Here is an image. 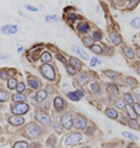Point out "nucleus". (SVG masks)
<instances>
[{
	"mask_svg": "<svg viewBox=\"0 0 140 148\" xmlns=\"http://www.w3.org/2000/svg\"><path fill=\"white\" fill-rule=\"evenodd\" d=\"M24 132H25V136L29 137V138H35L37 136H40L41 133H42L40 125L36 124V123H29L25 127Z\"/></svg>",
	"mask_w": 140,
	"mask_h": 148,
	"instance_id": "obj_1",
	"label": "nucleus"
},
{
	"mask_svg": "<svg viewBox=\"0 0 140 148\" xmlns=\"http://www.w3.org/2000/svg\"><path fill=\"white\" fill-rule=\"evenodd\" d=\"M40 71L42 73V75L47 78L48 80H55V71L54 67L49 63H43L40 67Z\"/></svg>",
	"mask_w": 140,
	"mask_h": 148,
	"instance_id": "obj_2",
	"label": "nucleus"
},
{
	"mask_svg": "<svg viewBox=\"0 0 140 148\" xmlns=\"http://www.w3.org/2000/svg\"><path fill=\"white\" fill-rule=\"evenodd\" d=\"M36 118H37V121L41 122L43 125L46 127H50L52 125V121H50V117L49 115L46 112V111L43 110H36Z\"/></svg>",
	"mask_w": 140,
	"mask_h": 148,
	"instance_id": "obj_3",
	"label": "nucleus"
},
{
	"mask_svg": "<svg viewBox=\"0 0 140 148\" xmlns=\"http://www.w3.org/2000/svg\"><path fill=\"white\" fill-rule=\"evenodd\" d=\"M81 138H83V135L80 133H71L63 140V145H65V147H71L73 145H76L77 142H79Z\"/></svg>",
	"mask_w": 140,
	"mask_h": 148,
	"instance_id": "obj_4",
	"label": "nucleus"
},
{
	"mask_svg": "<svg viewBox=\"0 0 140 148\" xmlns=\"http://www.w3.org/2000/svg\"><path fill=\"white\" fill-rule=\"evenodd\" d=\"M11 111L14 116H21V115H24L29 111V105L26 103H17V104L12 105Z\"/></svg>",
	"mask_w": 140,
	"mask_h": 148,
	"instance_id": "obj_5",
	"label": "nucleus"
},
{
	"mask_svg": "<svg viewBox=\"0 0 140 148\" xmlns=\"http://www.w3.org/2000/svg\"><path fill=\"white\" fill-rule=\"evenodd\" d=\"M61 124L65 129H71L74 125V118L72 116L71 112H66L63 114L61 117Z\"/></svg>",
	"mask_w": 140,
	"mask_h": 148,
	"instance_id": "obj_6",
	"label": "nucleus"
},
{
	"mask_svg": "<svg viewBox=\"0 0 140 148\" xmlns=\"http://www.w3.org/2000/svg\"><path fill=\"white\" fill-rule=\"evenodd\" d=\"M88 125V119L81 116V115H77L74 118V127L77 129H85Z\"/></svg>",
	"mask_w": 140,
	"mask_h": 148,
	"instance_id": "obj_7",
	"label": "nucleus"
},
{
	"mask_svg": "<svg viewBox=\"0 0 140 148\" xmlns=\"http://www.w3.org/2000/svg\"><path fill=\"white\" fill-rule=\"evenodd\" d=\"M125 109H126V112H127L129 119H137V118H138V115H137V112H135V110H134V108H133L132 104L126 105Z\"/></svg>",
	"mask_w": 140,
	"mask_h": 148,
	"instance_id": "obj_8",
	"label": "nucleus"
},
{
	"mask_svg": "<svg viewBox=\"0 0 140 148\" xmlns=\"http://www.w3.org/2000/svg\"><path fill=\"white\" fill-rule=\"evenodd\" d=\"M8 122L13 125H22L24 124V118L22 116H11L8 118Z\"/></svg>",
	"mask_w": 140,
	"mask_h": 148,
	"instance_id": "obj_9",
	"label": "nucleus"
},
{
	"mask_svg": "<svg viewBox=\"0 0 140 148\" xmlns=\"http://www.w3.org/2000/svg\"><path fill=\"white\" fill-rule=\"evenodd\" d=\"M77 30L80 32V34H88L90 31V25L86 23V22H80L78 25H77Z\"/></svg>",
	"mask_w": 140,
	"mask_h": 148,
	"instance_id": "obj_10",
	"label": "nucleus"
},
{
	"mask_svg": "<svg viewBox=\"0 0 140 148\" xmlns=\"http://www.w3.org/2000/svg\"><path fill=\"white\" fill-rule=\"evenodd\" d=\"M54 106L57 109V111H61L66 105H65V101L61 97H55L54 98Z\"/></svg>",
	"mask_w": 140,
	"mask_h": 148,
	"instance_id": "obj_11",
	"label": "nucleus"
},
{
	"mask_svg": "<svg viewBox=\"0 0 140 148\" xmlns=\"http://www.w3.org/2000/svg\"><path fill=\"white\" fill-rule=\"evenodd\" d=\"M107 92L110 96L116 97L119 95V88H117V86L115 84H108L107 85Z\"/></svg>",
	"mask_w": 140,
	"mask_h": 148,
	"instance_id": "obj_12",
	"label": "nucleus"
},
{
	"mask_svg": "<svg viewBox=\"0 0 140 148\" xmlns=\"http://www.w3.org/2000/svg\"><path fill=\"white\" fill-rule=\"evenodd\" d=\"M28 84H29V86H31L35 90H37V88L41 86L40 80L37 79V78H34V77H29V78H28Z\"/></svg>",
	"mask_w": 140,
	"mask_h": 148,
	"instance_id": "obj_13",
	"label": "nucleus"
},
{
	"mask_svg": "<svg viewBox=\"0 0 140 148\" xmlns=\"http://www.w3.org/2000/svg\"><path fill=\"white\" fill-rule=\"evenodd\" d=\"M17 31H18V26H16V25H5V26H3V32L4 34L12 35V34H16Z\"/></svg>",
	"mask_w": 140,
	"mask_h": 148,
	"instance_id": "obj_14",
	"label": "nucleus"
},
{
	"mask_svg": "<svg viewBox=\"0 0 140 148\" xmlns=\"http://www.w3.org/2000/svg\"><path fill=\"white\" fill-rule=\"evenodd\" d=\"M110 41L113 42L114 45H119L122 40H121L120 34H117V32H111V34H110Z\"/></svg>",
	"mask_w": 140,
	"mask_h": 148,
	"instance_id": "obj_15",
	"label": "nucleus"
},
{
	"mask_svg": "<svg viewBox=\"0 0 140 148\" xmlns=\"http://www.w3.org/2000/svg\"><path fill=\"white\" fill-rule=\"evenodd\" d=\"M68 62H70L71 66H72V67H74L76 69H81V67H83L81 62H80V61H79L77 58H70Z\"/></svg>",
	"mask_w": 140,
	"mask_h": 148,
	"instance_id": "obj_16",
	"label": "nucleus"
},
{
	"mask_svg": "<svg viewBox=\"0 0 140 148\" xmlns=\"http://www.w3.org/2000/svg\"><path fill=\"white\" fill-rule=\"evenodd\" d=\"M72 51H74V53H76L77 55H79L80 58L85 59V60H88V59H89V55H88V54H86L85 51H84V50H81L80 48L76 47V45H73V47H72Z\"/></svg>",
	"mask_w": 140,
	"mask_h": 148,
	"instance_id": "obj_17",
	"label": "nucleus"
},
{
	"mask_svg": "<svg viewBox=\"0 0 140 148\" xmlns=\"http://www.w3.org/2000/svg\"><path fill=\"white\" fill-rule=\"evenodd\" d=\"M123 53L127 56V59H129V60H133L135 58V51L133 50V48H130V47H125L123 48Z\"/></svg>",
	"mask_w": 140,
	"mask_h": 148,
	"instance_id": "obj_18",
	"label": "nucleus"
},
{
	"mask_svg": "<svg viewBox=\"0 0 140 148\" xmlns=\"http://www.w3.org/2000/svg\"><path fill=\"white\" fill-rule=\"evenodd\" d=\"M93 40L92 37H89V36H84L83 37V43H84V45H85V47H88V48H92L93 47Z\"/></svg>",
	"mask_w": 140,
	"mask_h": 148,
	"instance_id": "obj_19",
	"label": "nucleus"
},
{
	"mask_svg": "<svg viewBox=\"0 0 140 148\" xmlns=\"http://www.w3.org/2000/svg\"><path fill=\"white\" fill-rule=\"evenodd\" d=\"M47 97H48V93H47V91H44V90H41V91H39L37 92V96H36V99H37V101H44L46 99H47Z\"/></svg>",
	"mask_w": 140,
	"mask_h": 148,
	"instance_id": "obj_20",
	"label": "nucleus"
},
{
	"mask_svg": "<svg viewBox=\"0 0 140 148\" xmlns=\"http://www.w3.org/2000/svg\"><path fill=\"white\" fill-rule=\"evenodd\" d=\"M106 115L108 116V117H110V118H117V116H119V114H117V111L114 109V108H108L107 110H106Z\"/></svg>",
	"mask_w": 140,
	"mask_h": 148,
	"instance_id": "obj_21",
	"label": "nucleus"
},
{
	"mask_svg": "<svg viewBox=\"0 0 140 148\" xmlns=\"http://www.w3.org/2000/svg\"><path fill=\"white\" fill-rule=\"evenodd\" d=\"M103 73H104V75H106V77H108V78H110V79H116V78L120 75L117 72L110 71V69H107V71H104Z\"/></svg>",
	"mask_w": 140,
	"mask_h": 148,
	"instance_id": "obj_22",
	"label": "nucleus"
},
{
	"mask_svg": "<svg viewBox=\"0 0 140 148\" xmlns=\"http://www.w3.org/2000/svg\"><path fill=\"white\" fill-rule=\"evenodd\" d=\"M12 100L16 101V103H24L25 96H23L22 93H16V95L12 96Z\"/></svg>",
	"mask_w": 140,
	"mask_h": 148,
	"instance_id": "obj_23",
	"label": "nucleus"
},
{
	"mask_svg": "<svg viewBox=\"0 0 140 148\" xmlns=\"http://www.w3.org/2000/svg\"><path fill=\"white\" fill-rule=\"evenodd\" d=\"M89 88H90V91L92 92V93H99L101 92V87H99V85L97 84V82H91Z\"/></svg>",
	"mask_w": 140,
	"mask_h": 148,
	"instance_id": "obj_24",
	"label": "nucleus"
},
{
	"mask_svg": "<svg viewBox=\"0 0 140 148\" xmlns=\"http://www.w3.org/2000/svg\"><path fill=\"white\" fill-rule=\"evenodd\" d=\"M126 100L123 99V98H119V99H116L115 101H114V105L117 108V109H123V108H126Z\"/></svg>",
	"mask_w": 140,
	"mask_h": 148,
	"instance_id": "obj_25",
	"label": "nucleus"
},
{
	"mask_svg": "<svg viewBox=\"0 0 140 148\" xmlns=\"http://www.w3.org/2000/svg\"><path fill=\"white\" fill-rule=\"evenodd\" d=\"M41 60L43 61V63H48V62L52 60V55H50V53L44 51V53L41 55Z\"/></svg>",
	"mask_w": 140,
	"mask_h": 148,
	"instance_id": "obj_26",
	"label": "nucleus"
},
{
	"mask_svg": "<svg viewBox=\"0 0 140 148\" xmlns=\"http://www.w3.org/2000/svg\"><path fill=\"white\" fill-rule=\"evenodd\" d=\"M128 125L132 128V129H134V130H140V125L137 122V119H129V121H128Z\"/></svg>",
	"mask_w": 140,
	"mask_h": 148,
	"instance_id": "obj_27",
	"label": "nucleus"
},
{
	"mask_svg": "<svg viewBox=\"0 0 140 148\" xmlns=\"http://www.w3.org/2000/svg\"><path fill=\"white\" fill-rule=\"evenodd\" d=\"M12 148H29V143L25 142V141H18L13 145Z\"/></svg>",
	"mask_w": 140,
	"mask_h": 148,
	"instance_id": "obj_28",
	"label": "nucleus"
},
{
	"mask_svg": "<svg viewBox=\"0 0 140 148\" xmlns=\"http://www.w3.org/2000/svg\"><path fill=\"white\" fill-rule=\"evenodd\" d=\"M17 80L14 79V78H11V79H8V81H7V86H8V88L10 90H13V88H17Z\"/></svg>",
	"mask_w": 140,
	"mask_h": 148,
	"instance_id": "obj_29",
	"label": "nucleus"
},
{
	"mask_svg": "<svg viewBox=\"0 0 140 148\" xmlns=\"http://www.w3.org/2000/svg\"><path fill=\"white\" fill-rule=\"evenodd\" d=\"M88 79H89V75H88V74H85V73L80 74V75L77 78V80H78V82H79L80 85H83L85 81H88Z\"/></svg>",
	"mask_w": 140,
	"mask_h": 148,
	"instance_id": "obj_30",
	"label": "nucleus"
},
{
	"mask_svg": "<svg viewBox=\"0 0 140 148\" xmlns=\"http://www.w3.org/2000/svg\"><path fill=\"white\" fill-rule=\"evenodd\" d=\"M53 129H54V130L57 132L58 134H61L63 127H61V123H59V122H54V123H53Z\"/></svg>",
	"mask_w": 140,
	"mask_h": 148,
	"instance_id": "obj_31",
	"label": "nucleus"
},
{
	"mask_svg": "<svg viewBox=\"0 0 140 148\" xmlns=\"http://www.w3.org/2000/svg\"><path fill=\"white\" fill-rule=\"evenodd\" d=\"M127 84L130 87H137L138 86V81L134 78H132V77H127Z\"/></svg>",
	"mask_w": 140,
	"mask_h": 148,
	"instance_id": "obj_32",
	"label": "nucleus"
},
{
	"mask_svg": "<svg viewBox=\"0 0 140 148\" xmlns=\"http://www.w3.org/2000/svg\"><path fill=\"white\" fill-rule=\"evenodd\" d=\"M130 25H132L133 27H135V29H140V18L135 17L134 19L130 21Z\"/></svg>",
	"mask_w": 140,
	"mask_h": 148,
	"instance_id": "obj_33",
	"label": "nucleus"
},
{
	"mask_svg": "<svg viewBox=\"0 0 140 148\" xmlns=\"http://www.w3.org/2000/svg\"><path fill=\"white\" fill-rule=\"evenodd\" d=\"M91 50L95 53V54H97V55H99V54H103V49H102V47L101 45H97V44H95L93 47L91 48Z\"/></svg>",
	"mask_w": 140,
	"mask_h": 148,
	"instance_id": "obj_34",
	"label": "nucleus"
},
{
	"mask_svg": "<svg viewBox=\"0 0 140 148\" xmlns=\"http://www.w3.org/2000/svg\"><path fill=\"white\" fill-rule=\"evenodd\" d=\"M67 97L71 99V100H73V101H78L80 98L78 97V95L76 93V92H68L67 93Z\"/></svg>",
	"mask_w": 140,
	"mask_h": 148,
	"instance_id": "obj_35",
	"label": "nucleus"
},
{
	"mask_svg": "<svg viewBox=\"0 0 140 148\" xmlns=\"http://www.w3.org/2000/svg\"><path fill=\"white\" fill-rule=\"evenodd\" d=\"M7 98H8L7 92H6L5 90H1V91H0V101H1V103H4V101L7 100Z\"/></svg>",
	"mask_w": 140,
	"mask_h": 148,
	"instance_id": "obj_36",
	"label": "nucleus"
},
{
	"mask_svg": "<svg viewBox=\"0 0 140 148\" xmlns=\"http://www.w3.org/2000/svg\"><path fill=\"white\" fill-rule=\"evenodd\" d=\"M123 99L127 101L128 104H134V99H133V96L130 95V93H126V95H125V97H123Z\"/></svg>",
	"mask_w": 140,
	"mask_h": 148,
	"instance_id": "obj_37",
	"label": "nucleus"
},
{
	"mask_svg": "<svg viewBox=\"0 0 140 148\" xmlns=\"http://www.w3.org/2000/svg\"><path fill=\"white\" fill-rule=\"evenodd\" d=\"M92 38L95 40V41H101V40H102V32H101V31H93Z\"/></svg>",
	"mask_w": 140,
	"mask_h": 148,
	"instance_id": "obj_38",
	"label": "nucleus"
},
{
	"mask_svg": "<svg viewBox=\"0 0 140 148\" xmlns=\"http://www.w3.org/2000/svg\"><path fill=\"white\" fill-rule=\"evenodd\" d=\"M66 69H67V73L70 74V75H76L77 69L74 68V67H72L71 64H67V66H66Z\"/></svg>",
	"mask_w": 140,
	"mask_h": 148,
	"instance_id": "obj_39",
	"label": "nucleus"
},
{
	"mask_svg": "<svg viewBox=\"0 0 140 148\" xmlns=\"http://www.w3.org/2000/svg\"><path fill=\"white\" fill-rule=\"evenodd\" d=\"M54 142H55V137H54V136H50V137H48V138L46 140L47 147H53V146H54Z\"/></svg>",
	"mask_w": 140,
	"mask_h": 148,
	"instance_id": "obj_40",
	"label": "nucleus"
},
{
	"mask_svg": "<svg viewBox=\"0 0 140 148\" xmlns=\"http://www.w3.org/2000/svg\"><path fill=\"white\" fill-rule=\"evenodd\" d=\"M122 135H123L125 137H128V138H130V140H133V141H137V140H138V137H137L135 135L129 134L128 132H123V133H122Z\"/></svg>",
	"mask_w": 140,
	"mask_h": 148,
	"instance_id": "obj_41",
	"label": "nucleus"
},
{
	"mask_svg": "<svg viewBox=\"0 0 140 148\" xmlns=\"http://www.w3.org/2000/svg\"><path fill=\"white\" fill-rule=\"evenodd\" d=\"M25 90V85L24 82H19V84L17 85V93H22V92Z\"/></svg>",
	"mask_w": 140,
	"mask_h": 148,
	"instance_id": "obj_42",
	"label": "nucleus"
},
{
	"mask_svg": "<svg viewBox=\"0 0 140 148\" xmlns=\"http://www.w3.org/2000/svg\"><path fill=\"white\" fill-rule=\"evenodd\" d=\"M104 48H106V50H104V55H111V54L114 53V48L107 47V45H104Z\"/></svg>",
	"mask_w": 140,
	"mask_h": 148,
	"instance_id": "obj_43",
	"label": "nucleus"
},
{
	"mask_svg": "<svg viewBox=\"0 0 140 148\" xmlns=\"http://www.w3.org/2000/svg\"><path fill=\"white\" fill-rule=\"evenodd\" d=\"M67 19H68L70 23H74V22H76V19H77V16L73 14V13H71V14L67 16Z\"/></svg>",
	"mask_w": 140,
	"mask_h": 148,
	"instance_id": "obj_44",
	"label": "nucleus"
},
{
	"mask_svg": "<svg viewBox=\"0 0 140 148\" xmlns=\"http://www.w3.org/2000/svg\"><path fill=\"white\" fill-rule=\"evenodd\" d=\"M58 19V17L57 16H47L46 17V22H54V21H57Z\"/></svg>",
	"mask_w": 140,
	"mask_h": 148,
	"instance_id": "obj_45",
	"label": "nucleus"
},
{
	"mask_svg": "<svg viewBox=\"0 0 140 148\" xmlns=\"http://www.w3.org/2000/svg\"><path fill=\"white\" fill-rule=\"evenodd\" d=\"M138 4H139L138 0H134V1H130V3L128 4V10H132V8H133V7H135Z\"/></svg>",
	"mask_w": 140,
	"mask_h": 148,
	"instance_id": "obj_46",
	"label": "nucleus"
},
{
	"mask_svg": "<svg viewBox=\"0 0 140 148\" xmlns=\"http://www.w3.org/2000/svg\"><path fill=\"white\" fill-rule=\"evenodd\" d=\"M57 58H58V59H59V60L65 64V66H67V64H68V63H67V61H66V59H65L61 54H58V55H57Z\"/></svg>",
	"mask_w": 140,
	"mask_h": 148,
	"instance_id": "obj_47",
	"label": "nucleus"
},
{
	"mask_svg": "<svg viewBox=\"0 0 140 148\" xmlns=\"http://www.w3.org/2000/svg\"><path fill=\"white\" fill-rule=\"evenodd\" d=\"M133 108H134V110H135L137 115L140 116V104H139V103H134V104H133Z\"/></svg>",
	"mask_w": 140,
	"mask_h": 148,
	"instance_id": "obj_48",
	"label": "nucleus"
},
{
	"mask_svg": "<svg viewBox=\"0 0 140 148\" xmlns=\"http://www.w3.org/2000/svg\"><path fill=\"white\" fill-rule=\"evenodd\" d=\"M25 8H26V10H30V11H37V10H39L37 7L31 6V5H25Z\"/></svg>",
	"mask_w": 140,
	"mask_h": 148,
	"instance_id": "obj_49",
	"label": "nucleus"
},
{
	"mask_svg": "<svg viewBox=\"0 0 140 148\" xmlns=\"http://www.w3.org/2000/svg\"><path fill=\"white\" fill-rule=\"evenodd\" d=\"M97 63H98V60H97V58H92V59H91V61H90V64H91L92 67H93V66H96Z\"/></svg>",
	"mask_w": 140,
	"mask_h": 148,
	"instance_id": "obj_50",
	"label": "nucleus"
},
{
	"mask_svg": "<svg viewBox=\"0 0 140 148\" xmlns=\"http://www.w3.org/2000/svg\"><path fill=\"white\" fill-rule=\"evenodd\" d=\"M1 79H3V80L7 79V73H6L5 69H1Z\"/></svg>",
	"mask_w": 140,
	"mask_h": 148,
	"instance_id": "obj_51",
	"label": "nucleus"
},
{
	"mask_svg": "<svg viewBox=\"0 0 140 148\" xmlns=\"http://www.w3.org/2000/svg\"><path fill=\"white\" fill-rule=\"evenodd\" d=\"M76 93L78 95V97H79V98H81V97L84 96V92H83L81 90H77V91H76Z\"/></svg>",
	"mask_w": 140,
	"mask_h": 148,
	"instance_id": "obj_52",
	"label": "nucleus"
},
{
	"mask_svg": "<svg viewBox=\"0 0 140 148\" xmlns=\"http://www.w3.org/2000/svg\"><path fill=\"white\" fill-rule=\"evenodd\" d=\"M93 129H95V128H93V127L89 128V129H88V130H86V134H88V135H92V132H93Z\"/></svg>",
	"mask_w": 140,
	"mask_h": 148,
	"instance_id": "obj_53",
	"label": "nucleus"
},
{
	"mask_svg": "<svg viewBox=\"0 0 140 148\" xmlns=\"http://www.w3.org/2000/svg\"><path fill=\"white\" fill-rule=\"evenodd\" d=\"M135 55H137V56L140 59V47H138V48H137V50H135Z\"/></svg>",
	"mask_w": 140,
	"mask_h": 148,
	"instance_id": "obj_54",
	"label": "nucleus"
},
{
	"mask_svg": "<svg viewBox=\"0 0 140 148\" xmlns=\"http://www.w3.org/2000/svg\"><path fill=\"white\" fill-rule=\"evenodd\" d=\"M29 148H40V145L39 143H34L31 147H29Z\"/></svg>",
	"mask_w": 140,
	"mask_h": 148,
	"instance_id": "obj_55",
	"label": "nucleus"
},
{
	"mask_svg": "<svg viewBox=\"0 0 140 148\" xmlns=\"http://www.w3.org/2000/svg\"><path fill=\"white\" fill-rule=\"evenodd\" d=\"M135 98L138 99V103L140 104V93H137V95H135Z\"/></svg>",
	"mask_w": 140,
	"mask_h": 148,
	"instance_id": "obj_56",
	"label": "nucleus"
},
{
	"mask_svg": "<svg viewBox=\"0 0 140 148\" xmlns=\"http://www.w3.org/2000/svg\"><path fill=\"white\" fill-rule=\"evenodd\" d=\"M137 73L139 74V75H140V66H138V68H137Z\"/></svg>",
	"mask_w": 140,
	"mask_h": 148,
	"instance_id": "obj_57",
	"label": "nucleus"
},
{
	"mask_svg": "<svg viewBox=\"0 0 140 148\" xmlns=\"http://www.w3.org/2000/svg\"><path fill=\"white\" fill-rule=\"evenodd\" d=\"M128 148H137V147H134V146H132V145H130V146H128Z\"/></svg>",
	"mask_w": 140,
	"mask_h": 148,
	"instance_id": "obj_58",
	"label": "nucleus"
},
{
	"mask_svg": "<svg viewBox=\"0 0 140 148\" xmlns=\"http://www.w3.org/2000/svg\"><path fill=\"white\" fill-rule=\"evenodd\" d=\"M83 148H90V147H83Z\"/></svg>",
	"mask_w": 140,
	"mask_h": 148,
	"instance_id": "obj_59",
	"label": "nucleus"
}]
</instances>
